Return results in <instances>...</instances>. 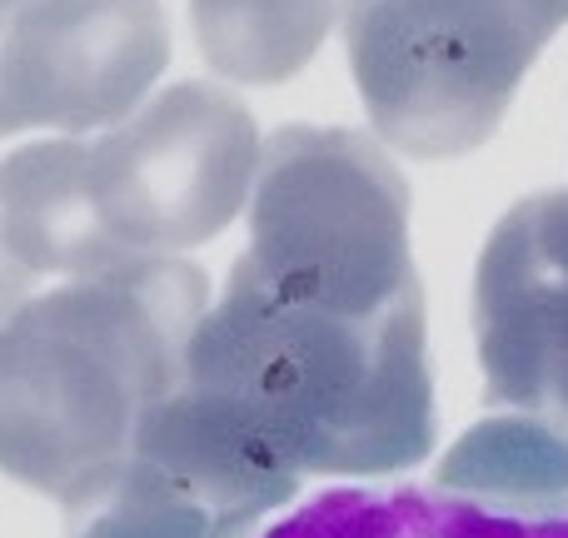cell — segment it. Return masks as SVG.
Listing matches in <instances>:
<instances>
[{
  "instance_id": "6da1fadb",
  "label": "cell",
  "mask_w": 568,
  "mask_h": 538,
  "mask_svg": "<svg viewBox=\"0 0 568 538\" xmlns=\"http://www.w3.org/2000/svg\"><path fill=\"white\" fill-rule=\"evenodd\" d=\"M185 389L294 479H374L434 449L424 300L339 314L280 300L230 270L225 300L190 344Z\"/></svg>"
},
{
  "instance_id": "7a4b0ae2",
  "label": "cell",
  "mask_w": 568,
  "mask_h": 538,
  "mask_svg": "<svg viewBox=\"0 0 568 538\" xmlns=\"http://www.w3.org/2000/svg\"><path fill=\"white\" fill-rule=\"evenodd\" d=\"M210 314L190 260H135L50 290L0 324V474L85 514L120 489L140 424L185 384Z\"/></svg>"
},
{
  "instance_id": "3957f363",
  "label": "cell",
  "mask_w": 568,
  "mask_h": 538,
  "mask_svg": "<svg viewBox=\"0 0 568 538\" xmlns=\"http://www.w3.org/2000/svg\"><path fill=\"white\" fill-rule=\"evenodd\" d=\"M260 155L235 90L180 80L100 140H40L0 160V230L36 274L170 260L245 210Z\"/></svg>"
},
{
  "instance_id": "277c9868",
  "label": "cell",
  "mask_w": 568,
  "mask_h": 538,
  "mask_svg": "<svg viewBox=\"0 0 568 538\" xmlns=\"http://www.w3.org/2000/svg\"><path fill=\"white\" fill-rule=\"evenodd\" d=\"M235 270L280 300L339 314H389L424 300L399 165L359 130H275L250 195V255Z\"/></svg>"
},
{
  "instance_id": "5b68a950",
  "label": "cell",
  "mask_w": 568,
  "mask_h": 538,
  "mask_svg": "<svg viewBox=\"0 0 568 538\" xmlns=\"http://www.w3.org/2000/svg\"><path fill=\"white\" fill-rule=\"evenodd\" d=\"M564 20L568 0H344V50L384 145L449 160L499 130Z\"/></svg>"
},
{
  "instance_id": "8992f818",
  "label": "cell",
  "mask_w": 568,
  "mask_h": 538,
  "mask_svg": "<svg viewBox=\"0 0 568 538\" xmlns=\"http://www.w3.org/2000/svg\"><path fill=\"white\" fill-rule=\"evenodd\" d=\"M170 60L160 0L0 6V140L16 130H105L130 120Z\"/></svg>"
},
{
  "instance_id": "52a82bcc",
  "label": "cell",
  "mask_w": 568,
  "mask_h": 538,
  "mask_svg": "<svg viewBox=\"0 0 568 538\" xmlns=\"http://www.w3.org/2000/svg\"><path fill=\"white\" fill-rule=\"evenodd\" d=\"M484 394L568 429V190L524 195L474 270Z\"/></svg>"
},
{
  "instance_id": "ba28073f",
  "label": "cell",
  "mask_w": 568,
  "mask_h": 538,
  "mask_svg": "<svg viewBox=\"0 0 568 538\" xmlns=\"http://www.w3.org/2000/svg\"><path fill=\"white\" fill-rule=\"evenodd\" d=\"M339 0H190L200 55L240 85H280L324 45Z\"/></svg>"
},
{
  "instance_id": "9c48e42d",
  "label": "cell",
  "mask_w": 568,
  "mask_h": 538,
  "mask_svg": "<svg viewBox=\"0 0 568 538\" xmlns=\"http://www.w3.org/2000/svg\"><path fill=\"white\" fill-rule=\"evenodd\" d=\"M434 484L469 499L509 504V509L568 504V429L534 414L484 419L444 454Z\"/></svg>"
},
{
  "instance_id": "30bf717a",
  "label": "cell",
  "mask_w": 568,
  "mask_h": 538,
  "mask_svg": "<svg viewBox=\"0 0 568 538\" xmlns=\"http://www.w3.org/2000/svg\"><path fill=\"white\" fill-rule=\"evenodd\" d=\"M255 519L220 509L155 464L130 459L120 489L75 538H250Z\"/></svg>"
},
{
  "instance_id": "8fae6325",
  "label": "cell",
  "mask_w": 568,
  "mask_h": 538,
  "mask_svg": "<svg viewBox=\"0 0 568 538\" xmlns=\"http://www.w3.org/2000/svg\"><path fill=\"white\" fill-rule=\"evenodd\" d=\"M30 284H36V270H30L26 260L10 250L6 230H0V324H6L16 309H26V304H30Z\"/></svg>"
},
{
  "instance_id": "7c38bea8",
  "label": "cell",
  "mask_w": 568,
  "mask_h": 538,
  "mask_svg": "<svg viewBox=\"0 0 568 538\" xmlns=\"http://www.w3.org/2000/svg\"><path fill=\"white\" fill-rule=\"evenodd\" d=\"M0 6H20V0H0Z\"/></svg>"
}]
</instances>
